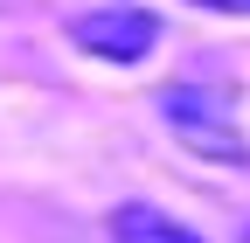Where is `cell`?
Returning a JSON list of instances; mask_svg holds the SVG:
<instances>
[{
	"mask_svg": "<svg viewBox=\"0 0 250 243\" xmlns=\"http://www.w3.org/2000/svg\"><path fill=\"white\" fill-rule=\"evenodd\" d=\"M153 104H160L167 132L188 146V153H202V160H215V167H250V139H243L236 104L223 98V90H202V83H167Z\"/></svg>",
	"mask_w": 250,
	"mask_h": 243,
	"instance_id": "obj_1",
	"label": "cell"
},
{
	"mask_svg": "<svg viewBox=\"0 0 250 243\" xmlns=\"http://www.w3.org/2000/svg\"><path fill=\"white\" fill-rule=\"evenodd\" d=\"M70 42L83 56H104V63H139V56H153V42H160V21L146 7L111 0V7H90V14L70 21Z\"/></svg>",
	"mask_w": 250,
	"mask_h": 243,
	"instance_id": "obj_2",
	"label": "cell"
},
{
	"mask_svg": "<svg viewBox=\"0 0 250 243\" xmlns=\"http://www.w3.org/2000/svg\"><path fill=\"white\" fill-rule=\"evenodd\" d=\"M111 236L118 243H202L195 229H181L174 216H160L153 202H125L118 216H111Z\"/></svg>",
	"mask_w": 250,
	"mask_h": 243,
	"instance_id": "obj_3",
	"label": "cell"
},
{
	"mask_svg": "<svg viewBox=\"0 0 250 243\" xmlns=\"http://www.w3.org/2000/svg\"><path fill=\"white\" fill-rule=\"evenodd\" d=\"M236 243H250V223H243V236H236Z\"/></svg>",
	"mask_w": 250,
	"mask_h": 243,
	"instance_id": "obj_5",
	"label": "cell"
},
{
	"mask_svg": "<svg viewBox=\"0 0 250 243\" xmlns=\"http://www.w3.org/2000/svg\"><path fill=\"white\" fill-rule=\"evenodd\" d=\"M202 7H229V14H250V0H202Z\"/></svg>",
	"mask_w": 250,
	"mask_h": 243,
	"instance_id": "obj_4",
	"label": "cell"
}]
</instances>
